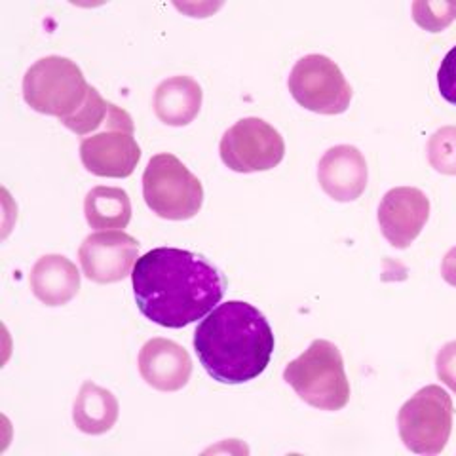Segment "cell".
I'll return each mask as SVG.
<instances>
[{
    "instance_id": "cell-1",
    "label": "cell",
    "mask_w": 456,
    "mask_h": 456,
    "mask_svg": "<svg viewBox=\"0 0 456 456\" xmlns=\"http://www.w3.org/2000/svg\"><path fill=\"white\" fill-rule=\"evenodd\" d=\"M132 285L139 312L167 330L206 318L224 297L219 270L204 256L177 248H156L139 256Z\"/></svg>"
},
{
    "instance_id": "cell-2",
    "label": "cell",
    "mask_w": 456,
    "mask_h": 456,
    "mask_svg": "<svg viewBox=\"0 0 456 456\" xmlns=\"http://www.w3.org/2000/svg\"><path fill=\"white\" fill-rule=\"evenodd\" d=\"M194 350L208 375L221 384H244L265 373L274 333L265 314L244 301L213 308L194 333Z\"/></svg>"
},
{
    "instance_id": "cell-3",
    "label": "cell",
    "mask_w": 456,
    "mask_h": 456,
    "mask_svg": "<svg viewBox=\"0 0 456 456\" xmlns=\"http://www.w3.org/2000/svg\"><path fill=\"white\" fill-rule=\"evenodd\" d=\"M283 380L305 403L320 411H340L350 402L345 360L330 340H314L305 354L288 363Z\"/></svg>"
},
{
    "instance_id": "cell-4",
    "label": "cell",
    "mask_w": 456,
    "mask_h": 456,
    "mask_svg": "<svg viewBox=\"0 0 456 456\" xmlns=\"http://www.w3.org/2000/svg\"><path fill=\"white\" fill-rule=\"evenodd\" d=\"M88 90L80 67L61 55L42 57L23 77L25 103L60 120L73 117L86 102Z\"/></svg>"
},
{
    "instance_id": "cell-5",
    "label": "cell",
    "mask_w": 456,
    "mask_h": 456,
    "mask_svg": "<svg viewBox=\"0 0 456 456\" xmlns=\"http://www.w3.org/2000/svg\"><path fill=\"white\" fill-rule=\"evenodd\" d=\"M142 198L159 217L187 221L202 209L204 187L177 156L162 152L152 156L145 167Z\"/></svg>"
},
{
    "instance_id": "cell-6",
    "label": "cell",
    "mask_w": 456,
    "mask_h": 456,
    "mask_svg": "<svg viewBox=\"0 0 456 456\" xmlns=\"http://www.w3.org/2000/svg\"><path fill=\"white\" fill-rule=\"evenodd\" d=\"M452 415L451 395L437 384H430L399 409V437L417 454L444 452L452 432Z\"/></svg>"
},
{
    "instance_id": "cell-7",
    "label": "cell",
    "mask_w": 456,
    "mask_h": 456,
    "mask_svg": "<svg viewBox=\"0 0 456 456\" xmlns=\"http://www.w3.org/2000/svg\"><path fill=\"white\" fill-rule=\"evenodd\" d=\"M134 132L135 126L130 114L110 103L105 130L80 142L84 167L97 177H130L141 160V149Z\"/></svg>"
},
{
    "instance_id": "cell-8",
    "label": "cell",
    "mask_w": 456,
    "mask_h": 456,
    "mask_svg": "<svg viewBox=\"0 0 456 456\" xmlns=\"http://www.w3.org/2000/svg\"><path fill=\"white\" fill-rule=\"evenodd\" d=\"M289 92L295 102L318 114H342L352 102V88L340 67L327 55L310 53L291 70Z\"/></svg>"
},
{
    "instance_id": "cell-9",
    "label": "cell",
    "mask_w": 456,
    "mask_h": 456,
    "mask_svg": "<svg viewBox=\"0 0 456 456\" xmlns=\"http://www.w3.org/2000/svg\"><path fill=\"white\" fill-rule=\"evenodd\" d=\"M223 164L236 174H255L276 167L285 156V142L274 126L261 118H241L224 132L221 145Z\"/></svg>"
},
{
    "instance_id": "cell-10",
    "label": "cell",
    "mask_w": 456,
    "mask_h": 456,
    "mask_svg": "<svg viewBox=\"0 0 456 456\" xmlns=\"http://www.w3.org/2000/svg\"><path fill=\"white\" fill-rule=\"evenodd\" d=\"M78 259L84 276L90 281H120L130 276L139 259V241L124 231L95 232L82 241Z\"/></svg>"
},
{
    "instance_id": "cell-11",
    "label": "cell",
    "mask_w": 456,
    "mask_h": 456,
    "mask_svg": "<svg viewBox=\"0 0 456 456\" xmlns=\"http://www.w3.org/2000/svg\"><path fill=\"white\" fill-rule=\"evenodd\" d=\"M430 217V200L415 187H395L384 194L379 206L382 236L395 249H407L419 238Z\"/></svg>"
},
{
    "instance_id": "cell-12",
    "label": "cell",
    "mask_w": 456,
    "mask_h": 456,
    "mask_svg": "<svg viewBox=\"0 0 456 456\" xmlns=\"http://www.w3.org/2000/svg\"><path fill=\"white\" fill-rule=\"evenodd\" d=\"M139 373L154 390L177 392L191 380L192 360L177 342L156 337L139 352Z\"/></svg>"
},
{
    "instance_id": "cell-13",
    "label": "cell",
    "mask_w": 456,
    "mask_h": 456,
    "mask_svg": "<svg viewBox=\"0 0 456 456\" xmlns=\"http://www.w3.org/2000/svg\"><path fill=\"white\" fill-rule=\"evenodd\" d=\"M318 181L323 192L335 202H354L367 189L369 169L365 156L352 145L330 149L318 164Z\"/></svg>"
},
{
    "instance_id": "cell-14",
    "label": "cell",
    "mask_w": 456,
    "mask_h": 456,
    "mask_svg": "<svg viewBox=\"0 0 456 456\" xmlns=\"http://www.w3.org/2000/svg\"><path fill=\"white\" fill-rule=\"evenodd\" d=\"M31 289L42 305L63 306L80 291V273L75 263L63 255H45L35 263L31 276Z\"/></svg>"
},
{
    "instance_id": "cell-15",
    "label": "cell",
    "mask_w": 456,
    "mask_h": 456,
    "mask_svg": "<svg viewBox=\"0 0 456 456\" xmlns=\"http://www.w3.org/2000/svg\"><path fill=\"white\" fill-rule=\"evenodd\" d=\"M204 92L191 77H171L154 92V112L166 126H189L202 109Z\"/></svg>"
},
{
    "instance_id": "cell-16",
    "label": "cell",
    "mask_w": 456,
    "mask_h": 456,
    "mask_svg": "<svg viewBox=\"0 0 456 456\" xmlns=\"http://www.w3.org/2000/svg\"><path fill=\"white\" fill-rule=\"evenodd\" d=\"M120 415L118 399L110 390L84 382L75 399L73 420L80 432L88 436H102L112 430Z\"/></svg>"
},
{
    "instance_id": "cell-17",
    "label": "cell",
    "mask_w": 456,
    "mask_h": 456,
    "mask_svg": "<svg viewBox=\"0 0 456 456\" xmlns=\"http://www.w3.org/2000/svg\"><path fill=\"white\" fill-rule=\"evenodd\" d=\"M86 221L95 231H122L132 221V202L118 187H95L84 200Z\"/></svg>"
},
{
    "instance_id": "cell-18",
    "label": "cell",
    "mask_w": 456,
    "mask_h": 456,
    "mask_svg": "<svg viewBox=\"0 0 456 456\" xmlns=\"http://www.w3.org/2000/svg\"><path fill=\"white\" fill-rule=\"evenodd\" d=\"M109 112H110V103L105 102L95 88L88 90V95H86V102L82 107L73 114V117L63 118L61 124L69 127L70 132H75L77 135H90L97 132L99 127L105 126L109 120Z\"/></svg>"
},
{
    "instance_id": "cell-19",
    "label": "cell",
    "mask_w": 456,
    "mask_h": 456,
    "mask_svg": "<svg viewBox=\"0 0 456 456\" xmlns=\"http://www.w3.org/2000/svg\"><path fill=\"white\" fill-rule=\"evenodd\" d=\"M428 162L444 175H456V126H445L428 141Z\"/></svg>"
},
{
    "instance_id": "cell-20",
    "label": "cell",
    "mask_w": 456,
    "mask_h": 456,
    "mask_svg": "<svg viewBox=\"0 0 456 456\" xmlns=\"http://www.w3.org/2000/svg\"><path fill=\"white\" fill-rule=\"evenodd\" d=\"M412 18L426 31L439 33L456 18V3H412Z\"/></svg>"
},
{
    "instance_id": "cell-21",
    "label": "cell",
    "mask_w": 456,
    "mask_h": 456,
    "mask_svg": "<svg viewBox=\"0 0 456 456\" xmlns=\"http://www.w3.org/2000/svg\"><path fill=\"white\" fill-rule=\"evenodd\" d=\"M439 94L447 103L456 107V46L449 50L437 70Z\"/></svg>"
},
{
    "instance_id": "cell-22",
    "label": "cell",
    "mask_w": 456,
    "mask_h": 456,
    "mask_svg": "<svg viewBox=\"0 0 456 456\" xmlns=\"http://www.w3.org/2000/svg\"><path fill=\"white\" fill-rule=\"evenodd\" d=\"M436 370L439 380L456 394V340L447 342V345L437 352Z\"/></svg>"
},
{
    "instance_id": "cell-23",
    "label": "cell",
    "mask_w": 456,
    "mask_h": 456,
    "mask_svg": "<svg viewBox=\"0 0 456 456\" xmlns=\"http://www.w3.org/2000/svg\"><path fill=\"white\" fill-rule=\"evenodd\" d=\"M441 276L444 280L456 288V246L452 249L447 251V255L444 256V263H441Z\"/></svg>"
}]
</instances>
